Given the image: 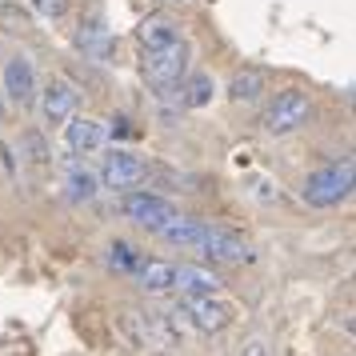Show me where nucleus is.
Wrapping results in <instances>:
<instances>
[{
    "label": "nucleus",
    "instance_id": "nucleus-23",
    "mask_svg": "<svg viewBox=\"0 0 356 356\" xmlns=\"http://www.w3.org/2000/svg\"><path fill=\"white\" fill-rule=\"evenodd\" d=\"M248 356H264V344H252V348H248Z\"/></svg>",
    "mask_w": 356,
    "mask_h": 356
},
{
    "label": "nucleus",
    "instance_id": "nucleus-15",
    "mask_svg": "<svg viewBox=\"0 0 356 356\" xmlns=\"http://www.w3.org/2000/svg\"><path fill=\"white\" fill-rule=\"evenodd\" d=\"M161 236L168 244H188V248H196L200 244V236H204V220H188V216H172L168 225L161 228Z\"/></svg>",
    "mask_w": 356,
    "mask_h": 356
},
{
    "label": "nucleus",
    "instance_id": "nucleus-17",
    "mask_svg": "<svg viewBox=\"0 0 356 356\" xmlns=\"http://www.w3.org/2000/svg\"><path fill=\"white\" fill-rule=\"evenodd\" d=\"M184 88H180V104L184 108H204L212 100V76H204V72H196V76H188V81H180Z\"/></svg>",
    "mask_w": 356,
    "mask_h": 356
},
{
    "label": "nucleus",
    "instance_id": "nucleus-3",
    "mask_svg": "<svg viewBox=\"0 0 356 356\" xmlns=\"http://www.w3.org/2000/svg\"><path fill=\"white\" fill-rule=\"evenodd\" d=\"M308 116H312V100H308V92H300V88H284V92H276V100L264 108L260 124H264L268 136H289V132H296L300 124H308Z\"/></svg>",
    "mask_w": 356,
    "mask_h": 356
},
{
    "label": "nucleus",
    "instance_id": "nucleus-10",
    "mask_svg": "<svg viewBox=\"0 0 356 356\" xmlns=\"http://www.w3.org/2000/svg\"><path fill=\"white\" fill-rule=\"evenodd\" d=\"M65 145H68V152H97L100 145H104V136H108V129L100 124V120H92V116H68L65 124Z\"/></svg>",
    "mask_w": 356,
    "mask_h": 356
},
{
    "label": "nucleus",
    "instance_id": "nucleus-19",
    "mask_svg": "<svg viewBox=\"0 0 356 356\" xmlns=\"http://www.w3.org/2000/svg\"><path fill=\"white\" fill-rule=\"evenodd\" d=\"M0 29L4 33H29L33 29V17L20 4H0Z\"/></svg>",
    "mask_w": 356,
    "mask_h": 356
},
{
    "label": "nucleus",
    "instance_id": "nucleus-14",
    "mask_svg": "<svg viewBox=\"0 0 356 356\" xmlns=\"http://www.w3.org/2000/svg\"><path fill=\"white\" fill-rule=\"evenodd\" d=\"M97 193H100L97 177H92L88 168H81V164H72V168H68V177H65V196H68V200L88 204V200H97Z\"/></svg>",
    "mask_w": 356,
    "mask_h": 356
},
{
    "label": "nucleus",
    "instance_id": "nucleus-7",
    "mask_svg": "<svg viewBox=\"0 0 356 356\" xmlns=\"http://www.w3.org/2000/svg\"><path fill=\"white\" fill-rule=\"evenodd\" d=\"M4 92H8V104H17V108L36 104V68L29 56H8L4 60Z\"/></svg>",
    "mask_w": 356,
    "mask_h": 356
},
{
    "label": "nucleus",
    "instance_id": "nucleus-20",
    "mask_svg": "<svg viewBox=\"0 0 356 356\" xmlns=\"http://www.w3.org/2000/svg\"><path fill=\"white\" fill-rule=\"evenodd\" d=\"M108 264H113L116 273H136V264H140V252H136L132 244L116 241L113 248H108Z\"/></svg>",
    "mask_w": 356,
    "mask_h": 356
},
{
    "label": "nucleus",
    "instance_id": "nucleus-8",
    "mask_svg": "<svg viewBox=\"0 0 356 356\" xmlns=\"http://www.w3.org/2000/svg\"><path fill=\"white\" fill-rule=\"evenodd\" d=\"M76 100H81V92H76L65 76H52V81L44 84V92H40V116H44V124L60 129L68 116L76 113Z\"/></svg>",
    "mask_w": 356,
    "mask_h": 356
},
{
    "label": "nucleus",
    "instance_id": "nucleus-1",
    "mask_svg": "<svg viewBox=\"0 0 356 356\" xmlns=\"http://www.w3.org/2000/svg\"><path fill=\"white\" fill-rule=\"evenodd\" d=\"M140 72L152 88H177L184 76H188V40L184 36H172V40H161V44H148L140 52Z\"/></svg>",
    "mask_w": 356,
    "mask_h": 356
},
{
    "label": "nucleus",
    "instance_id": "nucleus-22",
    "mask_svg": "<svg viewBox=\"0 0 356 356\" xmlns=\"http://www.w3.org/2000/svg\"><path fill=\"white\" fill-rule=\"evenodd\" d=\"M20 145H24V148H29V152H33V156H29V161H33V164H44V161H49V148H44V140H40L36 132H29V136H24Z\"/></svg>",
    "mask_w": 356,
    "mask_h": 356
},
{
    "label": "nucleus",
    "instance_id": "nucleus-9",
    "mask_svg": "<svg viewBox=\"0 0 356 356\" xmlns=\"http://www.w3.org/2000/svg\"><path fill=\"white\" fill-rule=\"evenodd\" d=\"M184 312H188V321H193L196 332H225L228 324L236 321L232 305L216 300V296H188Z\"/></svg>",
    "mask_w": 356,
    "mask_h": 356
},
{
    "label": "nucleus",
    "instance_id": "nucleus-21",
    "mask_svg": "<svg viewBox=\"0 0 356 356\" xmlns=\"http://www.w3.org/2000/svg\"><path fill=\"white\" fill-rule=\"evenodd\" d=\"M33 8L40 13V17H49V20H60L68 13V0H33Z\"/></svg>",
    "mask_w": 356,
    "mask_h": 356
},
{
    "label": "nucleus",
    "instance_id": "nucleus-5",
    "mask_svg": "<svg viewBox=\"0 0 356 356\" xmlns=\"http://www.w3.org/2000/svg\"><path fill=\"white\" fill-rule=\"evenodd\" d=\"M100 180L104 188H116V193H129V188H140L148 180V164L129 152V148H116L113 156H104V168H100Z\"/></svg>",
    "mask_w": 356,
    "mask_h": 356
},
{
    "label": "nucleus",
    "instance_id": "nucleus-24",
    "mask_svg": "<svg viewBox=\"0 0 356 356\" xmlns=\"http://www.w3.org/2000/svg\"><path fill=\"white\" fill-rule=\"evenodd\" d=\"M0 116H4V104H0Z\"/></svg>",
    "mask_w": 356,
    "mask_h": 356
},
{
    "label": "nucleus",
    "instance_id": "nucleus-6",
    "mask_svg": "<svg viewBox=\"0 0 356 356\" xmlns=\"http://www.w3.org/2000/svg\"><path fill=\"white\" fill-rule=\"evenodd\" d=\"M124 216H129L132 225L148 228V232H161L172 216H177V209L164 200V196H152V193H129L124 196Z\"/></svg>",
    "mask_w": 356,
    "mask_h": 356
},
{
    "label": "nucleus",
    "instance_id": "nucleus-18",
    "mask_svg": "<svg viewBox=\"0 0 356 356\" xmlns=\"http://www.w3.org/2000/svg\"><path fill=\"white\" fill-rule=\"evenodd\" d=\"M177 33V24L168 17H148L145 24H140V49H148V44H161V40H172Z\"/></svg>",
    "mask_w": 356,
    "mask_h": 356
},
{
    "label": "nucleus",
    "instance_id": "nucleus-13",
    "mask_svg": "<svg viewBox=\"0 0 356 356\" xmlns=\"http://www.w3.org/2000/svg\"><path fill=\"white\" fill-rule=\"evenodd\" d=\"M260 92H264V72L260 68H241L228 84V97L236 104H252V100H260Z\"/></svg>",
    "mask_w": 356,
    "mask_h": 356
},
{
    "label": "nucleus",
    "instance_id": "nucleus-11",
    "mask_svg": "<svg viewBox=\"0 0 356 356\" xmlns=\"http://www.w3.org/2000/svg\"><path fill=\"white\" fill-rule=\"evenodd\" d=\"M220 276L209 273V268H196V264H180L177 268V284L172 289H180L184 296H216L220 292Z\"/></svg>",
    "mask_w": 356,
    "mask_h": 356
},
{
    "label": "nucleus",
    "instance_id": "nucleus-4",
    "mask_svg": "<svg viewBox=\"0 0 356 356\" xmlns=\"http://www.w3.org/2000/svg\"><path fill=\"white\" fill-rule=\"evenodd\" d=\"M196 248H204V257L220 260V264H248V260H257L252 244L244 241L241 232L220 228V225H204V236H200V244H196Z\"/></svg>",
    "mask_w": 356,
    "mask_h": 356
},
{
    "label": "nucleus",
    "instance_id": "nucleus-2",
    "mask_svg": "<svg viewBox=\"0 0 356 356\" xmlns=\"http://www.w3.org/2000/svg\"><path fill=\"white\" fill-rule=\"evenodd\" d=\"M353 184H356V164L353 161H340V164H328L321 172H312L305 180V204L312 209H337L340 200L353 196Z\"/></svg>",
    "mask_w": 356,
    "mask_h": 356
},
{
    "label": "nucleus",
    "instance_id": "nucleus-16",
    "mask_svg": "<svg viewBox=\"0 0 356 356\" xmlns=\"http://www.w3.org/2000/svg\"><path fill=\"white\" fill-rule=\"evenodd\" d=\"M76 44H81L84 56H92V60H108V56H113V36L104 33L100 24H81Z\"/></svg>",
    "mask_w": 356,
    "mask_h": 356
},
{
    "label": "nucleus",
    "instance_id": "nucleus-12",
    "mask_svg": "<svg viewBox=\"0 0 356 356\" xmlns=\"http://www.w3.org/2000/svg\"><path fill=\"white\" fill-rule=\"evenodd\" d=\"M132 276L140 280V289H145V292H172V284H177V264L140 257V264H136V273H132Z\"/></svg>",
    "mask_w": 356,
    "mask_h": 356
}]
</instances>
